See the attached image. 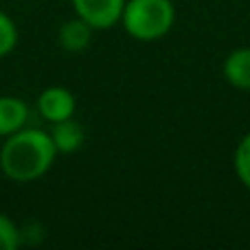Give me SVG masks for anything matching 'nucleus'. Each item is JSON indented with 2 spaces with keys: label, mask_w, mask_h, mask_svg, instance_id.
I'll list each match as a JSON object with an SVG mask.
<instances>
[{
  "label": "nucleus",
  "mask_w": 250,
  "mask_h": 250,
  "mask_svg": "<svg viewBox=\"0 0 250 250\" xmlns=\"http://www.w3.org/2000/svg\"><path fill=\"white\" fill-rule=\"evenodd\" d=\"M55 154L57 149L51 141V134L22 127L7 136V143L0 149V169L16 182H31L51 169Z\"/></svg>",
  "instance_id": "f257e3e1"
},
{
  "label": "nucleus",
  "mask_w": 250,
  "mask_h": 250,
  "mask_svg": "<svg viewBox=\"0 0 250 250\" xmlns=\"http://www.w3.org/2000/svg\"><path fill=\"white\" fill-rule=\"evenodd\" d=\"M176 11L171 0H127L121 22L132 38L151 42L171 29Z\"/></svg>",
  "instance_id": "f03ea898"
},
{
  "label": "nucleus",
  "mask_w": 250,
  "mask_h": 250,
  "mask_svg": "<svg viewBox=\"0 0 250 250\" xmlns=\"http://www.w3.org/2000/svg\"><path fill=\"white\" fill-rule=\"evenodd\" d=\"M75 11L92 29H110L121 22L125 0H73Z\"/></svg>",
  "instance_id": "7ed1b4c3"
},
{
  "label": "nucleus",
  "mask_w": 250,
  "mask_h": 250,
  "mask_svg": "<svg viewBox=\"0 0 250 250\" xmlns=\"http://www.w3.org/2000/svg\"><path fill=\"white\" fill-rule=\"evenodd\" d=\"M38 110L51 123L64 121V119L73 117L75 112V97L68 88H62V86L46 88L38 99Z\"/></svg>",
  "instance_id": "20e7f679"
},
{
  "label": "nucleus",
  "mask_w": 250,
  "mask_h": 250,
  "mask_svg": "<svg viewBox=\"0 0 250 250\" xmlns=\"http://www.w3.org/2000/svg\"><path fill=\"white\" fill-rule=\"evenodd\" d=\"M51 141L57 151H62V154H73V151H77L79 147L83 145L86 134H83L82 125L77 121H73V117H70V119H64V121L53 123Z\"/></svg>",
  "instance_id": "39448f33"
},
{
  "label": "nucleus",
  "mask_w": 250,
  "mask_h": 250,
  "mask_svg": "<svg viewBox=\"0 0 250 250\" xmlns=\"http://www.w3.org/2000/svg\"><path fill=\"white\" fill-rule=\"evenodd\" d=\"M29 119L26 104L18 97H0V136H11L22 129Z\"/></svg>",
  "instance_id": "423d86ee"
},
{
  "label": "nucleus",
  "mask_w": 250,
  "mask_h": 250,
  "mask_svg": "<svg viewBox=\"0 0 250 250\" xmlns=\"http://www.w3.org/2000/svg\"><path fill=\"white\" fill-rule=\"evenodd\" d=\"M224 77L230 86L250 90V48H237L226 57Z\"/></svg>",
  "instance_id": "0eeeda50"
},
{
  "label": "nucleus",
  "mask_w": 250,
  "mask_h": 250,
  "mask_svg": "<svg viewBox=\"0 0 250 250\" xmlns=\"http://www.w3.org/2000/svg\"><path fill=\"white\" fill-rule=\"evenodd\" d=\"M90 35H92V26L77 16L75 20H68V22L62 24L60 44H62L64 51L77 53V51H83V48L90 44Z\"/></svg>",
  "instance_id": "6e6552de"
},
{
  "label": "nucleus",
  "mask_w": 250,
  "mask_h": 250,
  "mask_svg": "<svg viewBox=\"0 0 250 250\" xmlns=\"http://www.w3.org/2000/svg\"><path fill=\"white\" fill-rule=\"evenodd\" d=\"M235 171L244 187L250 189V134L239 141L237 151H235Z\"/></svg>",
  "instance_id": "1a4fd4ad"
},
{
  "label": "nucleus",
  "mask_w": 250,
  "mask_h": 250,
  "mask_svg": "<svg viewBox=\"0 0 250 250\" xmlns=\"http://www.w3.org/2000/svg\"><path fill=\"white\" fill-rule=\"evenodd\" d=\"M16 42H18L16 24L11 22V18H9L7 13L0 11V57L11 53L13 48H16Z\"/></svg>",
  "instance_id": "9d476101"
},
{
  "label": "nucleus",
  "mask_w": 250,
  "mask_h": 250,
  "mask_svg": "<svg viewBox=\"0 0 250 250\" xmlns=\"http://www.w3.org/2000/svg\"><path fill=\"white\" fill-rule=\"evenodd\" d=\"M20 244V230L7 215H0V250H16Z\"/></svg>",
  "instance_id": "9b49d317"
}]
</instances>
